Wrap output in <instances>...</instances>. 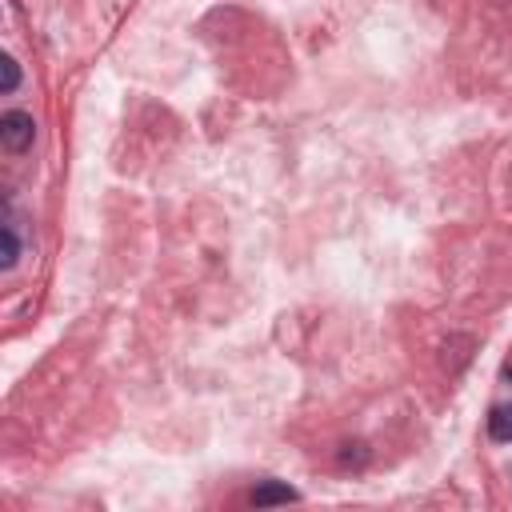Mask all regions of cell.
Listing matches in <instances>:
<instances>
[{"label":"cell","instance_id":"1","mask_svg":"<svg viewBox=\"0 0 512 512\" xmlns=\"http://www.w3.org/2000/svg\"><path fill=\"white\" fill-rule=\"evenodd\" d=\"M33 136H36V125L28 113H5L0 116V145L8 148V153H25V148H33Z\"/></svg>","mask_w":512,"mask_h":512},{"label":"cell","instance_id":"2","mask_svg":"<svg viewBox=\"0 0 512 512\" xmlns=\"http://www.w3.org/2000/svg\"><path fill=\"white\" fill-rule=\"evenodd\" d=\"M293 500H296V488L280 485V480H265V485H256V493H253V505H260V508H268V505H293Z\"/></svg>","mask_w":512,"mask_h":512},{"label":"cell","instance_id":"3","mask_svg":"<svg viewBox=\"0 0 512 512\" xmlns=\"http://www.w3.org/2000/svg\"><path fill=\"white\" fill-rule=\"evenodd\" d=\"M488 433H493V440H512V405L493 408V417H488Z\"/></svg>","mask_w":512,"mask_h":512},{"label":"cell","instance_id":"4","mask_svg":"<svg viewBox=\"0 0 512 512\" xmlns=\"http://www.w3.org/2000/svg\"><path fill=\"white\" fill-rule=\"evenodd\" d=\"M16 256H20L16 233H13V228H0V268H13Z\"/></svg>","mask_w":512,"mask_h":512},{"label":"cell","instance_id":"5","mask_svg":"<svg viewBox=\"0 0 512 512\" xmlns=\"http://www.w3.org/2000/svg\"><path fill=\"white\" fill-rule=\"evenodd\" d=\"M20 85V65L13 56H0V93H16Z\"/></svg>","mask_w":512,"mask_h":512}]
</instances>
